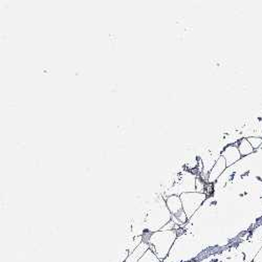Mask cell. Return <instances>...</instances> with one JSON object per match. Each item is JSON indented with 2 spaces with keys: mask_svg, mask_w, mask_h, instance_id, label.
I'll list each match as a JSON object with an SVG mask.
<instances>
[{
  "mask_svg": "<svg viewBox=\"0 0 262 262\" xmlns=\"http://www.w3.org/2000/svg\"><path fill=\"white\" fill-rule=\"evenodd\" d=\"M149 250V246L146 245V244H141L135 251L134 253H131L130 256L128 257V259L126 260V262H138L142 257L143 255Z\"/></svg>",
  "mask_w": 262,
  "mask_h": 262,
  "instance_id": "cell-2",
  "label": "cell"
},
{
  "mask_svg": "<svg viewBox=\"0 0 262 262\" xmlns=\"http://www.w3.org/2000/svg\"><path fill=\"white\" fill-rule=\"evenodd\" d=\"M174 239H176V233L173 231H162L152 235L149 243L154 247V252L159 259H164L169 253Z\"/></svg>",
  "mask_w": 262,
  "mask_h": 262,
  "instance_id": "cell-1",
  "label": "cell"
},
{
  "mask_svg": "<svg viewBox=\"0 0 262 262\" xmlns=\"http://www.w3.org/2000/svg\"><path fill=\"white\" fill-rule=\"evenodd\" d=\"M167 206H168V209L172 212V213H178L181 208H182V204H181V201L180 199L176 198V196H172V198L168 199L167 201Z\"/></svg>",
  "mask_w": 262,
  "mask_h": 262,
  "instance_id": "cell-3",
  "label": "cell"
},
{
  "mask_svg": "<svg viewBox=\"0 0 262 262\" xmlns=\"http://www.w3.org/2000/svg\"><path fill=\"white\" fill-rule=\"evenodd\" d=\"M138 262H159V257L154 251L149 249Z\"/></svg>",
  "mask_w": 262,
  "mask_h": 262,
  "instance_id": "cell-4",
  "label": "cell"
}]
</instances>
